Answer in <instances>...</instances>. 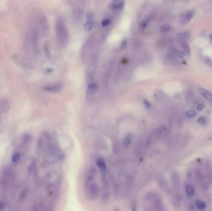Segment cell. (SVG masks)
I'll return each mask as SVG.
<instances>
[{
    "label": "cell",
    "mask_w": 212,
    "mask_h": 211,
    "mask_svg": "<svg viewBox=\"0 0 212 211\" xmlns=\"http://www.w3.org/2000/svg\"><path fill=\"white\" fill-rule=\"evenodd\" d=\"M204 107H205V106L204 104H199L197 107V109L198 111H202L204 108Z\"/></svg>",
    "instance_id": "cell-30"
},
{
    "label": "cell",
    "mask_w": 212,
    "mask_h": 211,
    "mask_svg": "<svg viewBox=\"0 0 212 211\" xmlns=\"http://www.w3.org/2000/svg\"><path fill=\"white\" fill-rule=\"evenodd\" d=\"M97 89V84L96 83H91L87 87V94L89 95L94 94Z\"/></svg>",
    "instance_id": "cell-16"
},
{
    "label": "cell",
    "mask_w": 212,
    "mask_h": 211,
    "mask_svg": "<svg viewBox=\"0 0 212 211\" xmlns=\"http://www.w3.org/2000/svg\"><path fill=\"white\" fill-rule=\"evenodd\" d=\"M196 115V112L194 110H188L186 112V116L189 118L194 117Z\"/></svg>",
    "instance_id": "cell-25"
},
{
    "label": "cell",
    "mask_w": 212,
    "mask_h": 211,
    "mask_svg": "<svg viewBox=\"0 0 212 211\" xmlns=\"http://www.w3.org/2000/svg\"><path fill=\"white\" fill-rule=\"evenodd\" d=\"M147 202H150L153 204V209L155 211H165L164 205L162 199L155 193H150L146 196Z\"/></svg>",
    "instance_id": "cell-3"
},
{
    "label": "cell",
    "mask_w": 212,
    "mask_h": 211,
    "mask_svg": "<svg viewBox=\"0 0 212 211\" xmlns=\"http://www.w3.org/2000/svg\"><path fill=\"white\" fill-rule=\"evenodd\" d=\"M133 138V135L132 134H128L124 137V139H123V146L124 147H128L130 145Z\"/></svg>",
    "instance_id": "cell-12"
},
{
    "label": "cell",
    "mask_w": 212,
    "mask_h": 211,
    "mask_svg": "<svg viewBox=\"0 0 212 211\" xmlns=\"http://www.w3.org/2000/svg\"><path fill=\"white\" fill-rule=\"evenodd\" d=\"M171 182L174 189H178L179 187V176L176 172H173L171 175Z\"/></svg>",
    "instance_id": "cell-10"
},
{
    "label": "cell",
    "mask_w": 212,
    "mask_h": 211,
    "mask_svg": "<svg viewBox=\"0 0 212 211\" xmlns=\"http://www.w3.org/2000/svg\"><path fill=\"white\" fill-rule=\"evenodd\" d=\"M56 36L60 45H65L68 40V32L64 22L59 19L56 22Z\"/></svg>",
    "instance_id": "cell-1"
},
{
    "label": "cell",
    "mask_w": 212,
    "mask_h": 211,
    "mask_svg": "<svg viewBox=\"0 0 212 211\" xmlns=\"http://www.w3.org/2000/svg\"><path fill=\"white\" fill-rule=\"evenodd\" d=\"M199 92L207 101L212 104V94L204 88H199Z\"/></svg>",
    "instance_id": "cell-11"
},
{
    "label": "cell",
    "mask_w": 212,
    "mask_h": 211,
    "mask_svg": "<svg viewBox=\"0 0 212 211\" xmlns=\"http://www.w3.org/2000/svg\"><path fill=\"white\" fill-rule=\"evenodd\" d=\"M176 55L178 57H179L181 58H184L185 57V53H184L182 51H177L176 52Z\"/></svg>",
    "instance_id": "cell-28"
},
{
    "label": "cell",
    "mask_w": 212,
    "mask_h": 211,
    "mask_svg": "<svg viewBox=\"0 0 212 211\" xmlns=\"http://www.w3.org/2000/svg\"><path fill=\"white\" fill-rule=\"evenodd\" d=\"M147 24H148L147 21H146V20L143 21L142 23L140 24V27L141 28V29L144 30L145 28H146L147 26Z\"/></svg>",
    "instance_id": "cell-29"
},
{
    "label": "cell",
    "mask_w": 212,
    "mask_h": 211,
    "mask_svg": "<svg viewBox=\"0 0 212 211\" xmlns=\"http://www.w3.org/2000/svg\"><path fill=\"white\" fill-rule=\"evenodd\" d=\"M195 204L198 209H199L200 210H204L206 209L205 204L203 201H200V200H197L195 203Z\"/></svg>",
    "instance_id": "cell-19"
},
{
    "label": "cell",
    "mask_w": 212,
    "mask_h": 211,
    "mask_svg": "<svg viewBox=\"0 0 212 211\" xmlns=\"http://www.w3.org/2000/svg\"><path fill=\"white\" fill-rule=\"evenodd\" d=\"M8 110H9V105L6 101H3L2 102H0V112L5 113Z\"/></svg>",
    "instance_id": "cell-18"
},
{
    "label": "cell",
    "mask_w": 212,
    "mask_h": 211,
    "mask_svg": "<svg viewBox=\"0 0 212 211\" xmlns=\"http://www.w3.org/2000/svg\"><path fill=\"white\" fill-rule=\"evenodd\" d=\"M44 90L51 92H58L62 89V85L61 84H49L43 87Z\"/></svg>",
    "instance_id": "cell-8"
},
{
    "label": "cell",
    "mask_w": 212,
    "mask_h": 211,
    "mask_svg": "<svg viewBox=\"0 0 212 211\" xmlns=\"http://www.w3.org/2000/svg\"><path fill=\"white\" fill-rule=\"evenodd\" d=\"M185 192L187 195L189 197H192L195 196V191L194 188L190 185H187L185 187Z\"/></svg>",
    "instance_id": "cell-14"
},
{
    "label": "cell",
    "mask_w": 212,
    "mask_h": 211,
    "mask_svg": "<svg viewBox=\"0 0 212 211\" xmlns=\"http://www.w3.org/2000/svg\"><path fill=\"white\" fill-rule=\"evenodd\" d=\"M157 182H158V186H160V188L163 191H164L165 193H169L170 192L169 185H168V184H167L166 180L164 178L163 176H159L158 180H157Z\"/></svg>",
    "instance_id": "cell-5"
},
{
    "label": "cell",
    "mask_w": 212,
    "mask_h": 211,
    "mask_svg": "<svg viewBox=\"0 0 212 211\" xmlns=\"http://www.w3.org/2000/svg\"><path fill=\"white\" fill-rule=\"evenodd\" d=\"M20 157L21 156L19 153H16L12 156V159H11V160H12L13 162H14V163L17 162L20 159Z\"/></svg>",
    "instance_id": "cell-23"
},
{
    "label": "cell",
    "mask_w": 212,
    "mask_h": 211,
    "mask_svg": "<svg viewBox=\"0 0 212 211\" xmlns=\"http://www.w3.org/2000/svg\"><path fill=\"white\" fill-rule=\"evenodd\" d=\"M97 165L102 175H106L107 165L105 160L103 158H100L97 160Z\"/></svg>",
    "instance_id": "cell-9"
},
{
    "label": "cell",
    "mask_w": 212,
    "mask_h": 211,
    "mask_svg": "<svg viewBox=\"0 0 212 211\" xmlns=\"http://www.w3.org/2000/svg\"><path fill=\"white\" fill-rule=\"evenodd\" d=\"M179 37H180V39H181L182 40H186V39H188V38L190 37L189 33L187 32H182V33H181V34L179 35Z\"/></svg>",
    "instance_id": "cell-22"
},
{
    "label": "cell",
    "mask_w": 212,
    "mask_h": 211,
    "mask_svg": "<svg viewBox=\"0 0 212 211\" xmlns=\"http://www.w3.org/2000/svg\"><path fill=\"white\" fill-rule=\"evenodd\" d=\"M149 211H153V210H149Z\"/></svg>",
    "instance_id": "cell-33"
},
{
    "label": "cell",
    "mask_w": 212,
    "mask_h": 211,
    "mask_svg": "<svg viewBox=\"0 0 212 211\" xmlns=\"http://www.w3.org/2000/svg\"><path fill=\"white\" fill-rule=\"evenodd\" d=\"M110 23H111V21H110V19L104 18L101 21V25L103 27H107L109 25H110Z\"/></svg>",
    "instance_id": "cell-20"
},
{
    "label": "cell",
    "mask_w": 212,
    "mask_h": 211,
    "mask_svg": "<svg viewBox=\"0 0 212 211\" xmlns=\"http://www.w3.org/2000/svg\"><path fill=\"white\" fill-rule=\"evenodd\" d=\"M180 44L182 49L184 51V52L187 54H190L191 53V47H190L188 43L185 40H181Z\"/></svg>",
    "instance_id": "cell-15"
},
{
    "label": "cell",
    "mask_w": 212,
    "mask_h": 211,
    "mask_svg": "<svg viewBox=\"0 0 212 211\" xmlns=\"http://www.w3.org/2000/svg\"><path fill=\"white\" fill-rule=\"evenodd\" d=\"M143 104H144L145 107H146L147 109H150L151 107V105L150 102L148 101V100L144 99L143 100Z\"/></svg>",
    "instance_id": "cell-27"
},
{
    "label": "cell",
    "mask_w": 212,
    "mask_h": 211,
    "mask_svg": "<svg viewBox=\"0 0 212 211\" xmlns=\"http://www.w3.org/2000/svg\"><path fill=\"white\" fill-rule=\"evenodd\" d=\"M84 192L87 199L91 201L96 200L100 194L99 186L94 181L84 183Z\"/></svg>",
    "instance_id": "cell-2"
},
{
    "label": "cell",
    "mask_w": 212,
    "mask_h": 211,
    "mask_svg": "<svg viewBox=\"0 0 212 211\" xmlns=\"http://www.w3.org/2000/svg\"><path fill=\"white\" fill-rule=\"evenodd\" d=\"M96 170L94 167H91L89 169L86 175L84 183H87L89 182H91L94 181L96 175Z\"/></svg>",
    "instance_id": "cell-6"
},
{
    "label": "cell",
    "mask_w": 212,
    "mask_h": 211,
    "mask_svg": "<svg viewBox=\"0 0 212 211\" xmlns=\"http://www.w3.org/2000/svg\"><path fill=\"white\" fill-rule=\"evenodd\" d=\"M194 15H195V11L191 10L184 14V17H183V19H182V20H183V22H184V23L185 22L187 23V22L191 20L194 17Z\"/></svg>",
    "instance_id": "cell-13"
},
{
    "label": "cell",
    "mask_w": 212,
    "mask_h": 211,
    "mask_svg": "<svg viewBox=\"0 0 212 211\" xmlns=\"http://www.w3.org/2000/svg\"><path fill=\"white\" fill-rule=\"evenodd\" d=\"M94 25H95V23L93 20H89L84 24V29L86 30L89 31V30H91L94 27Z\"/></svg>",
    "instance_id": "cell-17"
},
{
    "label": "cell",
    "mask_w": 212,
    "mask_h": 211,
    "mask_svg": "<svg viewBox=\"0 0 212 211\" xmlns=\"http://www.w3.org/2000/svg\"><path fill=\"white\" fill-rule=\"evenodd\" d=\"M197 121L200 124H205L207 123V118L205 116H200Z\"/></svg>",
    "instance_id": "cell-24"
},
{
    "label": "cell",
    "mask_w": 212,
    "mask_h": 211,
    "mask_svg": "<svg viewBox=\"0 0 212 211\" xmlns=\"http://www.w3.org/2000/svg\"><path fill=\"white\" fill-rule=\"evenodd\" d=\"M39 24L42 35L46 36L49 31V24L47 17L45 16H42L39 19Z\"/></svg>",
    "instance_id": "cell-4"
},
{
    "label": "cell",
    "mask_w": 212,
    "mask_h": 211,
    "mask_svg": "<svg viewBox=\"0 0 212 211\" xmlns=\"http://www.w3.org/2000/svg\"><path fill=\"white\" fill-rule=\"evenodd\" d=\"M5 209V205L3 203L0 202V211L3 210Z\"/></svg>",
    "instance_id": "cell-31"
},
{
    "label": "cell",
    "mask_w": 212,
    "mask_h": 211,
    "mask_svg": "<svg viewBox=\"0 0 212 211\" xmlns=\"http://www.w3.org/2000/svg\"><path fill=\"white\" fill-rule=\"evenodd\" d=\"M171 29V26L169 24H164L161 27H160V30L162 32H168L169 30H170Z\"/></svg>",
    "instance_id": "cell-21"
},
{
    "label": "cell",
    "mask_w": 212,
    "mask_h": 211,
    "mask_svg": "<svg viewBox=\"0 0 212 211\" xmlns=\"http://www.w3.org/2000/svg\"><path fill=\"white\" fill-rule=\"evenodd\" d=\"M125 3L122 0H114L110 2L109 4V8L112 10H120L124 8Z\"/></svg>",
    "instance_id": "cell-7"
},
{
    "label": "cell",
    "mask_w": 212,
    "mask_h": 211,
    "mask_svg": "<svg viewBox=\"0 0 212 211\" xmlns=\"http://www.w3.org/2000/svg\"><path fill=\"white\" fill-rule=\"evenodd\" d=\"M210 39L212 40V34H211V35H210Z\"/></svg>",
    "instance_id": "cell-32"
},
{
    "label": "cell",
    "mask_w": 212,
    "mask_h": 211,
    "mask_svg": "<svg viewBox=\"0 0 212 211\" xmlns=\"http://www.w3.org/2000/svg\"><path fill=\"white\" fill-rule=\"evenodd\" d=\"M127 46V40L126 39H124L123 40L120 44V48L122 50H124L125 48H126Z\"/></svg>",
    "instance_id": "cell-26"
}]
</instances>
